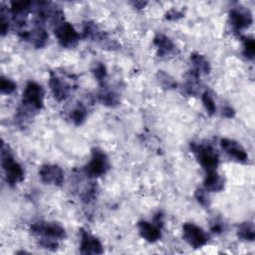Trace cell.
<instances>
[{
	"label": "cell",
	"instance_id": "cell-13",
	"mask_svg": "<svg viewBox=\"0 0 255 255\" xmlns=\"http://www.w3.org/2000/svg\"><path fill=\"white\" fill-rule=\"evenodd\" d=\"M80 252L82 254H102L104 252V247L97 237L93 236L88 231L81 229Z\"/></svg>",
	"mask_w": 255,
	"mask_h": 255
},
{
	"label": "cell",
	"instance_id": "cell-28",
	"mask_svg": "<svg viewBox=\"0 0 255 255\" xmlns=\"http://www.w3.org/2000/svg\"><path fill=\"white\" fill-rule=\"evenodd\" d=\"M93 74L95 76V78L99 81L102 82L106 79L107 77V69L106 66L102 63H98L95 65V68L93 69Z\"/></svg>",
	"mask_w": 255,
	"mask_h": 255
},
{
	"label": "cell",
	"instance_id": "cell-20",
	"mask_svg": "<svg viewBox=\"0 0 255 255\" xmlns=\"http://www.w3.org/2000/svg\"><path fill=\"white\" fill-rule=\"evenodd\" d=\"M98 99L103 105L107 107H115L121 102L120 95L110 89H102L98 94Z\"/></svg>",
	"mask_w": 255,
	"mask_h": 255
},
{
	"label": "cell",
	"instance_id": "cell-17",
	"mask_svg": "<svg viewBox=\"0 0 255 255\" xmlns=\"http://www.w3.org/2000/svg\"><path fill=\"white\" fill-rule=\"evenodd\" d=\"M204 188L208 191L218 192L221 191L224 187V179L220 176L216 170L206 172V176L204 179Z\"/></svg>",
	"mask_w": 255,
	"mask_h": 255
},
{
	"label": "cell",
	"instance_id": "cell-16",
	"mask_svg": "<svg viewBox=\"0 0 255 255\" xmlns=\"http://www.w3.org/2000/svg\"><path fill=\"white\" fill-rule=\"evenodd\" d=\"M153 44L157 49L158 57H165L171 55L175 52L176 49V46L172 42V40H170V38L161 33L155 35V37L153 38Z\"/></svg>",
	"mask_w": 255,
	"mask_h": 255
},
{
	"label": "cell",
	"instance_id": "cell-27",
	"mask_svg": "<svg viewBox=\"0 0 255 255\" xmlns=\"http://www.w3.org/2000/svg\"><path fill=\"white\" fill-rule=\"evenodd\" d=\"M206 189H202V188H198L195 191V198L198 201L199 204H201L203 207H209L210 205V199L209 196L206 192Z\"/></svg>",
	"mask_w": 255,
	"mask_h": 255
},
{
	"label": "cell",
	"instance_id": "cell-24",
	"mask_svg": "<svg viewBox=\"0 0 255 255\" xmlns=\"http://www.w3.org/2000/svg\"><path fill=\"white\" fill-rule=\"evenodd\" d=\"M243 55L249 59L253 60L255 55V42L253 38L250 37H243Z\"/></svg>",
	"mask_w": 255,
	"mask_h": 255
},
{
	"label": "cell",
	"instance_id": "cell-12",
	"mask_svg": "<svg viewBox=\"0 0 255 255\" xmlns=\"http://www.w3.org/2000/svg\"><path fill=\"white\" fill-rule=\"evenodd\" d=\"M49 86L54 98L59 102L66 100L72 91V86L65 79L57 76L54 73L51 74Z\"/></svg>",
	"mask_w": 255,
	"mask_h": 255
},
{
	"label": "cell",
	"instance_id": "cell-30",
	"mask_svg": "<svg viewBox=\"0 0 255 255\" xmlns=\"http://www.w3.org/2000/svg\"><path fill=\"white\" fill-rule=\"evenodd\" d=\"M182 17H183V13L178 11V10H175V9H171L165 14V18L167 20H170V21H175V20H178Z\"/></svg>",
	"mask_w": 255,
	"mask_h": 255
},
{
	"label": "cell",
	"instance_id": "cell-23",
	"mask_svg": "<svg viewBox=\"0 0 255 255\" xmlns=\"http://www.w3.org/2000/svg\"><path fill=\"white\" fill-rule=\"evenodd\" d=\"M156 79L159 85L164 90H172V89H175L177 86L175 80L164 71H158L156 74Z\"/></svg>",
	"mask_w": 255,
	"mask_h": 255
},
{
	"label": "cell",
	"instance_id": "cell-26",
	"mask_svg": "<svg viewBox=\"0 0 255 255\" xmlns=\"http://www.w3.org/2000/svg\"><path fill=\"white\" fill-rule=\"evenodd\" d=\"M16 84L10 79H7L5 77H1L0 81V90L5 95H10L16 90Z\"/></svg>",
	"mask_w": 255,
	"mask_h": 255
},
{
	"label": "cell",
	"instance_id": "cell-7",
	"mask_svg": "<svg viewBox=\"0 0 255 255\" xmlns=\"http://www.w3.org/2000/svg\"><path fill=\"white\" fill-rule=\"evenodd\" d=\"M182 236L186 243L193 248H200L208 241V236L203 229L190 222L183 224Z\"/></svg>",
	"mask_w": 255,
	"mask_h": 255
},
{
	"label": "cell",
	"instance_id": "cell-3",
	"mask_svg": "<svg viewBox=\"0 0 255 255\" xmlns=\"http://www.w3.org/2000/svg\"><path fill=\"white\" fill-rule=\"evenodd\" d=\"M190 148L206 172L216 170L219 163V156L216 149L211 144L191 142Z\"/></svg>",
	"mask_w": 255,
	"mask_h": 255
},
{
	"label": "cell",
	"instance_id": "cell-5",
	"mask_svg": "<svg viewBox=\"0 0 255 255\" xmlns=\"http://www.w3.org/2000/svg\"><path fill=\"white\" fill-rule=\"evenodd\" d=\"M31 232L40 238L61 240L66 238L65 228L57 222L38 221L31 225Z\"/></svg>",
	"mask_w": 255,
	"mask_h": 255
},
{
	"label": "cell",
	"instance_id": "cell-8",
	"mask_svg": "<svg viewBox=\"0 0 255 255\" xmlns=\"http://www.w3.org/2000/svg\"><path fill=\"white\" fill-rule=\"evenodd\" d=\"M55 36L61 46L65 48L74 47L80 40V35L73 27L72 24L68 22H62L55 29Z\"/></svg>",
	"mask_w": 255,
	"mask_h": 255
},
{
	"label": "cell",
	"instance_id": "cell-14",
	"mask_svg": "<svg viewBox=\"0 0 255 255\" xmlns=\"http://www.w3.org/2000/svg\"><path fill=\"white\" fill-rule=\"evenodd\" d=\"M83 36L86 39L92 41H97L103 44V47H109L111 49L115 48V45L108 39L105 32H103L97 24L94 22H87L83 28Z\"/></svg>",
	"mask_w": 255,
	"mask_h": 255
},
{
	"label": "cell",
	"instance_id": "cell-18",
	"mask_svg": "<svg viewBox=\"0 0 255 255\" xmlns=\"http://www.w3.org/2000/svg\"><path fill=\"white\" fill-rule=\"evenodd\" d=\"M199 77L196 72L190 70L186 82L182 86V93L186 96H195L199 92Z\"/></svg>",
	"mask_w": 255,
	"mask_h": 255
},
{
	"label": "cell",
	"instance_id": "cell-33",
	"mask_svg": "<svg viewBox=\"0 0 255 255\" xmlns=\"http://www.w3.org/2000/svg\"><path fill=\"white\" fill-rule=\"evenodd\" d=\"M131 4H132L135 8H137V9H141V8H143V7L146 5V3H145V2H138V1L132 2Z\"/></svg>",
	"mask_w": 255,
	"mask_h": 255
},
{
	"label": "cell",
	"instance_id": "cell-32",
	"mask_svg": "<svg viewBox=\"0 0 255 255\" xmlns=\"http://www.w3.org/2000/svg\"><path fill=\"white\" fill-rule=\"evenodd\" d=\"M222 115H223L225 118H232V117H234L235 112H234V110H233L231 107L226 106V107H224L223 110H222Z\"/></svg>",
	"mask_w": 255,
	"mask_h": 255
},
{
	"label": "cell",
	"instance_id": "cell-29",
	"mask_svg": "<svg viewBox=\"0 0 255 255\" xmlns=\"http://www.w3.org/2000/svg\"><path fill=\"white\" fill-rule=\"evenodd\" d=\"M40 246L49 251H55L58 249V242L54 239L49 238H41L40 239Z\"/></svg>",
	"mask_w": 255,
	"mask_h": 255
},
{
	"label": "cell",
	"instance_id": "cell-6",
	"mask_svg": "<svg viewBox=\"0 0 255 255\" xmlns=\"http://www.w3.org/2000/svg\"><path fill=\"white\" fill-rule=\"evenodd\" d=\"M162 214L157 213L154 216L153 222L139 221L137 223V228L139 235L147 242L153 243L161 237V227H162Z\"/></svg>",
	"mask_w": 255,
	"mask_h": 255
},
{
	"label": "cell",
	"instance_id": "cell-1",
	"mask_svg": "<svg viewBox=\"0 0 255 255\" xmlns=\"http://www.w3.org/2000/svg\"><path fill=\"white\" fill-rule=\"evenodd\" d=\"M44 90L41 85L36 82L27 83L22 95V102L19 110L30 118L43 108Z\"/></svg>",
	"mask_w": 255,
	"mask_h": 255
},
{
	"label": "cell",
	"instance_id": "cell-25",
	"mask_svg": "<svg viewBox=\"0 0 255 255\" xmlns=\"http://www.w3.org/2000/svg\"><path fill=\"white\" fill-rule=\"evenodd\" d=\"M201 100H202V104H203L207 114L209 116H213L216 113V106H215V102H214L212 96L210 95V93L208 91H205L202 94Z\"/></svg>",
	"mask_w": 255,
	"mask_h": 255
},
{
	"label": "cell",
	"instance_id": "cell-9",
	"mask_svg": "<svg viewBox=\"0 0 255 255\" xmlns=\"http://www.w3.org/2000/svg\"><path fill=\"white\" fill-rule=\"evenodd\" d=\"M229 21L235 31H241L248 28L252 24L253 16L248 8L238 6L230 10Z\"/></svg>",
	"mask_w": 255,
	"mask_h": 255
},
{
	"label": "cell",
	"instance_id": "cell-11",
	"mask_svg": "<svg viewBox=\"0 0 255 255\" xmlns=\"http://www.w3.org/2000/svg\"><path fill=\"white\" fill-rule=\"evenodd\" d=\"M40 179L46 184L61 186L64 183V171L56 164H45L39 170Z\"/></svg>",
	"mask_w": 255,
	"mask_h": 255
},
{
	"label": "cell",
	"instance_id": "cell-15",
	"mask_svg": "<svg viewBox=\"0 0 255 255\" xmlns=\"http://www.w3.org/2000/svg\"><path fill=\"white\" fill-rule=\"evenodd\" d=\"M220 145L228 155L232 156L237 161L246 162L248 160V154L239 142L230 138H222Z\"/></svg>",
	"mask_w": 255,
	"mask_h": 255
},
{
	"label": "cell",
	"instance_id": "cell-19",
	"mask_svg": "<svg viewBox=\"0 0 255 255\" xmlns=\"http://www.w3.org/2000/svg\"><path fill=\"white\" fill-rule=\"evenodd\" d=\"M190 61L192 63V70L196 72L198 75L201 74H209L210 72V64L206 60V58L198 53H193L190 55Z\"/></svg>",
	"mask_w": 255,
	"mask_h": 255
},
{
	"label": "cell",
	"instance_id": "cell-10",
	"mask_svg": "<svg viewBox=\"0 0 255 255\" xmlns=\"http://www.w3.org/2000/svg\"><path fill=\"white\" fill-rule=\"evenodd\" d=\"M21 39L31 43L35 48H42L47 44L48 34L43 27V23L36 20L32 30H23L18 33Z\"/></svg>",
	"mask_w": 255,
	"mask_h": 255
},
{
	"label": "cell",
	"instance_id": "cell-31",
	"mask_svg": "<svg viewBox=\"0 0 255 255\" xmlns=\"http://www.w3.org/2000/svg\"><path fill=\"white\" fill-rule=\"evenodd\" d=\"M223 230V224L222 222H218V221H215L211 224V231L218 234V233H221Z\"/></svg>",
	"mask_w": 255,
	"mask_h": 255
},
{
	"label": "cell",
	"instance_id": "cell-4",
	"mask_svg": "<svg viewBox=\"0 0 255 255\" xmlns=\"http://www.w3.org/2000/svg\"><path fill=\"white\" fill-rule=\"evenodd\" d=\"M109 168L110 161L108 155L98 147L93 148L91 160L84 167L85 173L90 177H98L105 174Z\"/></svg>",
	"mask_w": 255,
	"mask_h": 255
},
{
	"label": "cell",
	"instance_id": "cell-21",
	"mask_svg": "<svg viewBox=\"0 0 255 255\" xmlns=\"http://www.w3.org/2000/svg\"><path fill=\"white\" fill-rule=\"evenodd\" d=\"M87 118V109L81 103L78 104L70 113V119L75 126H81Z\"/></svg>",
	"mask_w": 255,
	"mask_h": 255
},
{
	"label": "cell",
	"instance_id": "cell-22",
	"mask_svg": "<svg viewBox=\"0 0 255 255\" xmlns=\"http://www.w3.org/2000/svg\"><path fill=\"white\" fill-rule=\"evenodd\" d=\"M237 235L239 238L246 241H253L255 237L254 225L252 222H243L238 226Z\"/></svg>",
	"mask_w": 255,
	"mask_h": 255
},
{
	"label": "cell",
	"instance_id": "cell-2",
	"mask_svg": "<svg viewBox=\"0 0 255 255\" xmlns=\"http://www.w3.org/2000/svg\"><path fill=\"white\" fill-rule=\"evenodd\" d=\"M1 162L5 172L7 182L12 186L24 179V170L22 166L15 160L9 145L2 142L1 144Z\"/></svg>",
	"mask_w": 255,
	"mask_h": 255
}]
</instances>
